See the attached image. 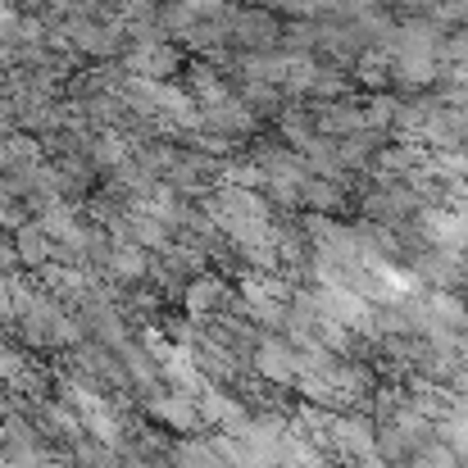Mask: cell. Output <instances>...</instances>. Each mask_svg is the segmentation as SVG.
Wrapping results in <instances>:
<instances>
[{"instance_id":"3957f363","label":"cell","mask_w":468,"mask_h":468,"mask_svg":"<svg viewBox=\"0 0 468 468\" xmlns=\"http://www.w3.org/2000/svg\"><path fill=\"white\" fill-rule=\"evenodd\" d=\"M428 237L441 246V250H460L468 241V218L455 209H432L428 214Z\"/></svg>"},{"instance_id":"7a4b0ae2","label":"cell","mask_w":468,"mask_h":468,"mask_svg":"<svg viewBox=\"0 0 468 468\" xmlns=\"http://www.w3.org/2000/svg\"><path fill=\"white\" fill-rule=\"evenodd\" d=\"M255 364H260V373H264V378H273V382H296V378H301V355H296L292 346H282V341L260 346Z\"/></svg>"},{"instance_id":"9c48e42d","label":"cell","mask_w":468,"mask_h":468,"mask_svg":"<svg viewBox=\"0 0 468 468\" xmlns=\"http://www.w3.org/2000/svg\"><path fill=\"white\" fill-rule=\"evenodd\" d=\"M214 296H218V287H214V282H200V287H191V296H186V301H191V314H200L205 305H209V301H214Z\"/></svg>"},{"instance_id":"4fadbf2b","label":"cell","mask_w":468,"mask_h":468,"mask_svg":"<svg viewBox=\"0 0 468 468\" xmlns=\"http://www.w3.org/2000/svg\"><path fill=\"white\" fill-rule=\"evenodd\" d=\"M405 5H432V0H405Z\"/></svg>"},{"instance_id":"6da1fadb","label":"cell","mask_w":468,"mask_h":468,"mask_svg":"<svg viewBox=\"0 0 468 468\" xmlns=\"http://www.w3.org/2000/svg\"><path fill=\"white\" fill-rule=\"evenodd\" d=\"M318 314L341 323V327H373V310L364 296H355L350 287H323L318 296Z\"/></svg>"},{"instance_id":"8fae6325","label":"cell","mask_w":468,"mask_h":468,"mask_svg":"<svg viewBox=\"0 0 468 468\" xmlns=\"http://www.w3.org/2000/svg\"><path fill=\"white\" fill-rule=\"evenodd\" d=\"M114 269L128 273V278H137V273H142V255H137V250H123V255L114 250Z\"/></svg>"},{"instance_id":"277c9868","label":"cell","mask_w":468,"mask_h":468,"mask_svg":"<svg viewBox=\"0 0 468 468\" xmlns=\"http://www.w3.org/2000/svg\"><path fill=\"white\" fill-rule=\"evenodd\" d=\"M200 414H205L209 423H218V428H228V432H246V428H250V419H246V410H241L237 400H228V396H218V391H205V396H200Z\"/></svg>"},{"instance_id":"8992f818","label":"cell","mask_w":468,"mask_h":468,"mask_svg":"<svg viewBox=\"0 0 468 468\" xmlns=\"http://www.w3.org/2000/svg\"><path fill=\"white\" fill-rule=\"evenodd\" d=\"M133 64H137L142 73H155V78H164V73H173V64H177V59H173V50H168V46H146V50H142Z\"/></svg>"},{"instance_id":"30bf717a","label":"cell","mask_w":468,"mask_h":468,"mask_svg":"<svg viewBox=\"0 0 468 468\" xmlns=\"http://www.w3.org/2000/svg\"><path fill=\"white\" fill-rule=\"evenodd\" d=\"M310 200L318 205V209H332V205H336V186H332V182H314Z\"/></svg>"},{"instance_id":"5b68a950","label":"cell","mask_w":468,"mask_h":468,"mask_svg":"<svg viewBox=\"0 0 468 468\" xmlns=\"http://www.w3.org/2000/svg\"><path fill=\"white\" fill-rule=\"evenodd\" d=\"M155 414L159 419H168L173 428H196L205 414L191 405V400H177V396H164V400H155Z\"/></svg>"},{"instance_id":"ba28073f","label":"cell","mask_w":468,"mask_h":468,"mask_svg":"<svg viewBox=\"0 0 468 468\" xmlns=\"http://www.w3.org/2000/svg\"><path fill=\"white\" fill-rule=\"evenodd\" d=\"M241 23H246V27H237V32H241L250 46H260V41H269V37H273L269 18H260V14H250V18H241Z\"/></svg>"},{"instance_id":"7c38bea8","label":"cell","mask_w":468,"mask_h":468,"mask_svg":"<svg viewBox=\"0 0 468 468\" xmlns=\"http://www.w3.org/2000/svg\"><path fill=\"white\" fill-rule=\"evenodd\" d=\"M292 9H301V14H318V9H327L332 0H287Z\"/></svg>"},{"instance_id":"52a82bcc","label":"cell","mask_w":468,"mask_h":468,"mask_svg":"<svg viewBox=\"0 0 468 468\" xmlns=\"http://www.w3.org/2000/svg\"><path fill=\"white\" fill-rule=\"evenodd\" d=\"M441 437L455 446V451H468V410H451L441 419Z\"/></svg>"}]
</instances>
